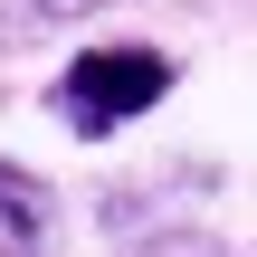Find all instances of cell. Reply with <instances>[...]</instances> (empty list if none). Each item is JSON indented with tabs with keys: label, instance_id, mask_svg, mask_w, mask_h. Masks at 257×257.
I'll list each match as a JSON object with an SVG mask.
<instances>
[{
	"label": "cell",
	"instance_id": "6da1fadb",
	"mask_svg": "<svg viewBox=\"0 0 257 257\" xmlns=\"http://www.w3.org/2000/svg\"><path fill=\"white\" fill-rule=\"evenodd\" d=\"M172 86H181L172 48H153V38H95V48H76V57L57 67L48 114H57L76 143H105V134L143 124V114H153Z\"/></svg>",
	"mask_w": 257,
	"mask_h": 257
},
{
	"label": "cell",
	"instance_id": "3957f363",
	"mask_svg": "<svg viewBox=\"0 0 257 257\" xmlns=\"http://www.w3.org/2000/svg\"><path fill=\"white\" fill-rule=\"evenodd\" d=\"M114 257H238L219 229H191V219H162V229H143V238H124Z\"/></svg>",
	"mask_w": 257,
	"mask_h": 257
},
{
	"label": "cell",
	"instance_id": "277c9868",
	"mask_svg": "<svg viewBox=\"0 0 257 257\" xmlns=\"http://www.w3.org/2000/svg\"><path fill=\"white\" fill-rule=\"evenodd\" d=\"M105 0H29V19H48V29H76V19H95Z\"/></svg>",
	"mask_w": 257,
	"mask_h": 257
},
{
	"label": "cell",
	"instance_id": "7a4b0ae2",
	"mask_svg": "<svg viewBox=\"0 0 257 257\" xmlns=\"http://www.w3.org/2000/svg\"><path fill=\"white\" fill-rule=\"evenodd\" d=\"M0 257H57V191L10 153H0Z\"/></svg>",
	"mask_w": 257,
	"mask_h": 257
}]
</instances>
